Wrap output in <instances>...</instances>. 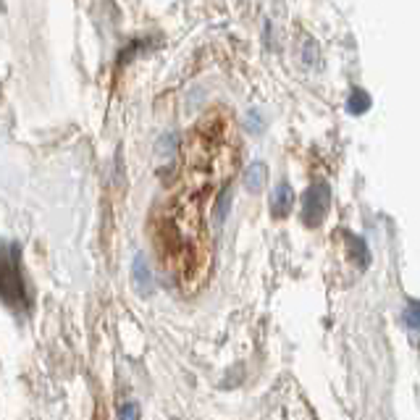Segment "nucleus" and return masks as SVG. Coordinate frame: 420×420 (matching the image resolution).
<instances>
[{
	"mask_svg": "<svg viewBox=\"0 0 420 420\" xmlns=\"http://www.w3.org/2000/svg\"><path fill=\"white\" fill-rule=\"evenodd\" d=\"M239 163L237 124L226 108H210L184 142V168L155 205L150 229L158 260L184 294H197L213 270L208 203L231 184Z\"/></svg>",
	"mask_w": 420,
	"mask_h": 420,
	"instance_id": "1",
	"label": "nucleus"
},
{
	"mask_svg": "<svg viewBox=\"0 0 420 420\" xmlns=\"http://www.w3.org/2000/svg\"><path fill=\"white\" fill-rule=\"evenodd\" d=\"M0 300L8 307L27 310V287L22 276V247L0 242Z\"/></svg>",
	"mask_w": 420,
	"mask_h": 420,
	"instance_id": "2",
	"label": "nucleus"
},
{
	"mask_svg": "<svg viewBox=\"0 0 420 420\" xmlns=\"http://www.w3.org/2000/svg\"><path fill=\"white\" fill-rule=\"evenodd\" d=\"M328 208H331V187L326 182H315L310 189L305 192V197H302V208H300L302 224L310 229L324 224Z\"/></svg>",
	"mask_w": 420,
	"mask_h": 420,
	"instance_id": "3",
	"label": "nucleus"
},
{
	"mask_svg": "<svg viewBox=\"0 0 420 420\" xmlns=\"http://www.w3.org/2000/svg\"><path fill=\"white\" fill-rule=\"evenodd\" d=\"M131 276H134V287H137V291H140L142 297H147V294H152V289H155V281H152V273H150V266H147V258L145 255H137L134 258V266H131Z\"/></svg>",
	"mask_w": 420,
	"mask_h": 420,
	"instance_id": "4",
	"label": "nucleus"
},
{
	"mask_svg": "<svg viewBox=\"0 0 420 420\" xmlns=\"http://www.w3.org/2000/svg\"><path fill=\"white\" fill-rule=\"evenodd\" d=\"M291 208H294V192H291L289 184L281 182L279 187L270 192V210H273L276 218H284L291 213Z\"/></svg>",
	"mask_w": 420,
	"mask_h": 420,
	"instance_id": "5",
	"label": "nucleus"
},
{
	"mask_svg": "<svg viewBox=\"0 0 420 420\" xmlns=\"http://www.w3.org/2000/svg\"><path fill=\"white\" fill-rule=\"evenodd\" d=\"M266 179H268V168H266V163H252L245 176H242V182L247 187L249 192H260L263 187H266Z\"/></svg>",
	"mask_w": 420,
	"mask_h": 420,
	"instance_id": "6",
	"label": "nucleus"
},
{
	"mask_svg": "<svg viewBox=\"0 0 420 420\" xmlns=\"http://www.w3.org/2000/svg\"><path fill=\"white\" fill-rule=\"evenodd\" d=\"M231 197H234L231 184H226V187L216 194V200H213V221H216V226H221V224L226 221L229 210H231Z\"/></svg>",
	"mask_w": 420,
	"mask_h": 420,
	"instance_id": "7",
	"label": "nucleus"
},
{
	"mask_svg": "<svg viewBox=\"0 0 420 420\" xmlns=\"http://www.w3.org/2000/svg\"><path fill=\"white\" fill-rule=\"evenodd\" d=\"M370 108V95H368L365 89H352V95L347 100V110L352 113V116H360V113H365Z\"/></svg>",
	"mask_w": 420,
	"mask_h": 420,
	"instance_id": "8",
	"label": "nucleus"
},
{
	"mask_svg": "<svg viewBox=\"0 0 420 420\" xmlns=\"http://www.w3.org/2000/svg\"><path fill=\"white\" fill-rule=\"evenodd\" d=\"M119 420H140V405L137 402H124L119 407Z\"/></svg>",
	"mask_w": 420,
	"mask_h": 420,
	"instance_id": "9",
	"label": "nucleus"
},
{
	"mask_svg": "<svg viewBox=\"0 0 420 420\" xmlns=\"http://www.w3.org/2000/svg\"><path fill=\"white\" fill-rule=\"evenodd\" d=\"M405 318H407L410 331H412V334H418V302H415V300L410 302V307H407V312H405Z\"/></svg>",
	"mask_w": 420,
	"mask_h": 420,
	"instance_id": "10",
	"label": "nucleus"
}]
</instances>
